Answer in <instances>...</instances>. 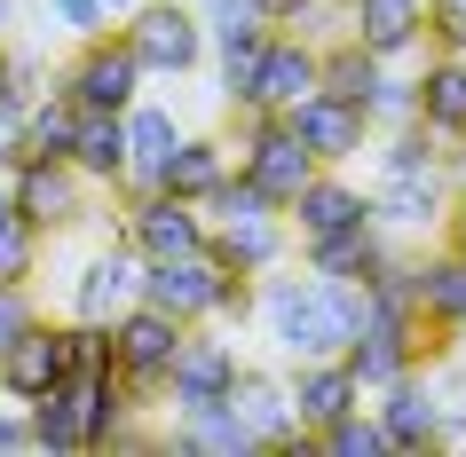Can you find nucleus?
Returning a JSON list of instances; mask_svg holds the SVG:
<instances>
[{"label": "nucleus", "instance_id": "1", "mask_svg": "<svg viewBox=\"0 0 466 457\" xmlns=\"http://www.w3.org/2000/svg\"><path fill=\"white\" fill-rule=\"evenodd\" d=\"M253 323L269 332L277 363H317L340 355L356 323H364V284H340V276H309V268L277 261L253 276Z\"/></svg>", "mask_w": 466, "mask_h": 457}, {"label": "nucleus", "instance_id": "2", "mask_svg": "<svg viewBox=\"0 0 466 457\" xmlns=\"http://www.w3.org/2000/svg\"><path fill=\"white\" fill-rule=\"evenodd\" d=\"M442 347H459V339H435L427 323H419L411 300L364 292V323H356V339L340 347V363L364 379V394H371V386H388V379H403V371H419V363H435Z\"/></svg>", "mask_w": 466, "mask_h": 457}, {"label": "nucleus", "instance_id": "3", "mask_svg": "<svg viewBox=\"0 0 466 457\" xmlns=\"http://www.w3.org/2000/svg\"><path fill=\"white\" fill-rule=\"evenodd\" d=\"M229 166L246 174L253 190L269 197L277 214L309 190V174H317V150L293 134V119H277V111H229Z\"/></svg>", "mask_w": 466, "mask_h": 457}, {"label": "nucleus", "instance_id": "4", "mask_svg": "<svg viewBox=\"0 0 466 457\" xmlns=\"http://www.w3.org/2000/svg\"><path fill=\"white\" fill-rule=\"evenodd\" d=\"M111 32L127 40V55L143 64L150 87H174V79L206 72V25H198L190 0H143V8H127Z\"/></svg>", "mask_w": 466, "mask_h": 457}, {"label": "nucleus", "instance_id": "5", "mask_svg": "<svg viewBox=\"0 0 466 457\" xmlns=\"http://www.w3.org/2000/svg\"><path fill=\"white\" fill-rule=\"evenodd\" d=\"M221 402H229V418L246 426L253 457H317V442L293 426L285 363H246V355H238V371H229V386H221Z\"/></svg>", "mask_w": 466, "mask_h": 457}, {"label": "nucleus", "instance_id": "6", "mask_svg": "<svg viewBox=\"0 0 466 457\" xmlns=\"http://www.w3.org/2000/svg\"><path fill=\"white\" fill-rule=\"evenodd\" d=\"M96 182L72 166V158H16L8 166V205L40 229V237H72V229H87V214H96Z\"/></svg>", "mask_w": 466, "mask_h": 457}, {"label": "nucleus", "instance_id": "7", "mask_svg": "<svg viewBox=\"0 0 466 457\" xmlns=\"http://www.w3.org/2000/svg\"><path fill=\"white\" fill-rule=\"evenodd\" d=\"M182 332H190V323H174V315L150 308V300H135V308L111 315V371H119V386L143 410H158V394H167V363H174V347H182Z\"/></svg>", "mask_w": 466, "mask_h": 457}, {"label": "nucleus", "instance_id": "8", "mask_svg": "<svg viewBox=\"0 0 466 457\" xmlns=\"http://www.w3.org/2000/svg\"><path fill=\"white\" fill-rule=\"evenodd\" d=\"M56 87L79 103V111H127L135 95H150L143 64L127 55L119 32H96V40H79L72 64H56Z\"/></svg>", "mask_w": 466, "mask_h": 457}, {"label": "nucleus", "instance_id": "9", "mask_svg": "<svg viewBox=\"0 0 466 457\" xmlns=\"http://www.w3.org/2000/svg\"><path fill=\"white\" fill-rule=\"evenodd\" d=\"M206 244H214V261H221V268L261 276V268L293 261V221L277 214L269 197H246V205H229V214L206 221Z\"/></svg>", "mask_w": 466, "mask_h": 457}, {"label": "nucleus", "instance_id": "10", "mask_svg": "<svg viewBox=\"0 0 466 457\" xmlns=\"http://www.w3.org/2000/svg\"><path fill=\"white\" fill-rule=\"evenodd\" d=\"M143 300V253L127 237H103L87 261L64 276V315H87V323H111L119 308Z\"/></svg>", "mask_w": 466, "mask_h": 457}, {"label": "nucleus", "instance_id": "11", "mask_svg": "<svg viewBox=\"0 0 466 457\" xmlns=\"http://www.w3.org/2000/svg\"><path fill=\"white\" fill-rule=\"evenodd\" d=\"M119 237L143 253V261H174V253H206V214L190 197H167V190H119Z\"/></svg>", "mask_w": 466, "mask_h": 457}, {"label": "nucleus", "instance_id": "12", "mask_svg": "<svg viewBox=\"0 0 466 457\" xmlns=\"http://www.w3.org/2000/svg\"><path fill=\"white\" fill-rule=\"evenodd\" d=\"M364 190H371V221H380L388 237H403V244L435 237V229H442V214H451V182H442V166L371 174Z\"/></svg>", "mask_w": 466, "mask_h": 457}, {"label": "nucleus", "instance_id": "13", "mask_svg": "<svg viewBox=\"0 0 466 457\" xmlns=\"http://www.w3.org/2000/svg\"><path fill=\"white\" fill-rule=\"evenodd\" d=\"M221 284H229V268L214 261V244L206 253H174V261H143V300L167 308L174 323H214Z\"/></svg>", "mask_w": 466, "mask_h": 457}, {"label": "nucleus", "instance_id": "14", "mask_svg": "<svg viewBox=\"0 0 466 457\" xmlns=\"http://www.w3.org/2000/svg\"><path fill=\"white\" fill-rule=\"evenodd\" d=\"M364 402H371V418H380V433H388V457H427V450H435L442 402H435L427 363H419V371H403V379H388V386H371Z\"/></svg>", "mask_w": 466, "mask_h": 457}, {"label": "nucleus", "instance_id": "15", "mask_svg": "<svg viewBox=\"0 0 466 457\" xmlns=\"http://www.w3.org/2000/svg\"><path fill=\"white\" fill-rule=\"evenodd\" d=\"M238 371V332H221V323H190L182 347L167 363V410H190V402H221V386Z\"/></svg>", "mask_w": 466, "mask_h": 457}, {"label": "nucleus", "instance_id": "16", "mask_svg": "<svg viewBox=\"0 0 466 457\" xmlns=\"http://www.w3.org/2000/svg\"><path fill=\"white\" fill-rule=\"evenodd\" d=\"M72 379V355H64V315H32L25 332L0 347V394L8 402H32L48 386Z\"/></svg>", "mask_w": 466, "mask_h": 457}, {"label": "nucleus", "instance_id": "17", "mask_svg": "<svg viewBox=\"0 0 466 457\" xmlns=\"http://www.w3.org/2000/svg\"><path fill=\"white\" fill-rule=\"evenodd\" d=\"M411 308L435 339H466V253H451L442 237L411 253Z\"/></svg>", "mask_w": 466, "mask_h": 457}, {"label": "nucleus", "instance_id": "18", "mask_svg": "<svg viewBox=\"0 0 466 457\" xmlns=\"http://www.w3.org/2000/svg\"><path fill=\"white\" fill-rule=\"evenodd\" d=\"M293 119V134L309 150H317V166H364V150H371V119L356 111V103H340V95H309V103H293L285 111Z\"/></svg>", "mask_w": 466, "mask_h": 457}, {"label": "nucleus", "instance_id": "19", "mask_svg": "<svg viewBox=\"0 0 466 457\" xmlns=\"http://www.w3.org/2000/svg\"><path fill=\"white\" fill-rule=\"evenodd\" d=\"M348 40H364L380 64H419L427 55V0H348Z\"/></svg>", "mask_w": 466, "mask_h": 457}, {"label": "nucleus", "instance_id": "20", "mask_svg": "<svg viewBox=\"0 0 466 457\" xmlns=\"http://www.w3.org/2000/svg\"><path fill=\"white\" fill-rule=\"evenodd\" d=\"M285 221H293V244L300 237H332V229H356V221H371V190L348 166H317L309 190L285 205Z\"/></svg>", "mask_w": 466, "mask_h": 457}, {"label": "nucleus", "instance_id": "21", "mask_svg": "<svg viewBox=\"0 0 466 457\" xmlns=\"http://www.w3.org/2000/svg\"><path fill=\"white\" fill-rule=\"evenodd\" d=\"M285 394H293V426L317 433V426H332L340 410L364 402V379H356L340 355H317V363H285Z\"/></svg>", "mask_w": 466, "mask_h": 457}, {"label": "nucleus", "instance_id": "22", "mask_svg": "<svg viewBox=\"0 0 466 457\" xmlns=\"http://www.w3.org/2000/svg\"><path fill=\"white\" fill-rule=\"evenodd\" d=\"M119 119H127V182H119V190H127V197H135V190H158V166H167L174 143H182V119H174V103L135 95Z\"/></svg>", "mask_w": 466, "mask_h": 457}, {"label": "nucleus", "instance_id": "23", "mask_svg": "<svg viewBox=\"0 0 466 457\" xmlns=\"http://www.w3.org/2000/svg\"><path fill=\"white\" fill-rule=\"evenodd\" d=\"M411 119L427 126V134H466V55H419L411 64Z\"/></svg>", "mask_w": 466, "mask_h": 457}, {"label": "nucleus", "instance_id": "24", "mask_svg": "<svg viewBox=\"0 0 466 457\" xmlns=\"http://www.w3.org/2000/svg\"><path fill=\"white\" fill-rule=\"evenodd\" d=\"M317 95V40H300V32H269L261 40V87H253V111H293V103Z\"/></svg>", "mask_w": 466, "mask_h": 457}, {"label": "nucleus", "instance_id": "25", "mask_svg": "<svg viewBox=\"0 0 466 457\" xmlns=\"http://www.w3.org/2000/svg\"><path fill=\"white\" fill-rule=\"evenodd\" d=\"M388 244H403V237H388L380 221H356V229H332V237H300V268H309V276L364 284L371 268L388 261Z\"/></svg>", "mask_w": 466, "mask_h": 457}, {"label": "nucleus", "instance_id": "26", "mask_svg": "<svg viewBox=\"0 0 466 457\" xmlns=\"http://www.w3.org/2000/svg\"><path fill=\"white\" fill-rule=\"evenodd\" d=\"M380 79H388V64L364 48V40H348V32H332V40H317V87L324 95L356 103L371 119V95H380Z\"/></svg>", "mask_w": 466, "mask_h": 457}, {"label": "nucleus", "instance_id": "27", "mask_svg": "<svg viewBox=\"0 0 466 457\" xmlns=\"http://www.w3.org/2000/svg\"><path fill=\"white\" fill-rule=\"evenodd\" d=\"M64 158H72L96 190H119V182H127V119H119V111H79Z\"/></svg>", "mask_w": 466, "mask_h": 457}, {"label": "nucleus", "instance_id": "28", "mask_svg": "<svg viewBox=\"0 0 466 457\" xmlns=\"http://www.w3.org/2000/svg\"><path fill=\"white\" fill-rule=\"evenodd\" d=\"M221 174H229V134H198V126H182L174 158L158 166V190H167V197H190V205H198Z\"/></svg>", "mask_w": 466, "mask_h": 457}, {"label": "nucleus", "instance_id": "29", "mask_svg": "<svg viewBox=\"0 0 466 457\" xmlns=\"http://www.w3.org/2000/svg\"><path fill=\"white\" fill-rule=\"evenodd\" d=\"M167 450H182V457H253V442L229 418V402H190V410H174Z\"/></svg>", "mask_w": 466, "mask_h": 457}, {"label": "nucleus", "instance_id": "30", "mask_svg": "<svg viewBox=\"0 0 466 457\" xmlns=\"http://www.w3.org/2000/svg\"><path fill=\"white\" fill-rule=\"evenodd\" d=\"M72 386V402H79V426H87V450H103L111 442V426H119L127 410H143L135 394L119 386V371H79V379H64Z\"/></svg>", "mask_w": 466, "mask_h": 457}, {"label": "nucleus", "instance_id": "31", "mask_svg": "<svg viewBox=\"0 0 466 457\" xmlns=\"http://www.w3.org/2000/svg\"><path fill=\"white\" fill-rule=\"evenodd\" d=\"M25 433H32V450H40V457L87 450V426H79L72 386H48V394H32V402H25Z\"/></svg>", "mask_w": 466, "mask_h": 457}, {"label": "nucleus", "instance_id": "32", "mask_svg": "<svg viewBox=\"0 0 466 457\" xmlns=\"http://www.w3.org/2000/svg\"><path fill=\"white\" fill-rule=\"evenodd\" d=\"M72 126H79V103L48 79V87L25 103V158H64V150H72Z\"/></svg>", "mask_w": 466, "mask_h": 457}, {"label": "nucleus", "instance_id": "33", "mask_svg": "<svg viewBox=\"0 0 466 457\" xmlns=\"http://www.w3.org/2000/svg\"><path fill=\"white\" fill-rule=\"evenodd\" d=\"M309 442H317V457H388V433H380L371 402L340 410V418H332V426H317Z\"/></svg>", "mask_w": 466, "mask_h": 457}, {"label": "nucleus", "instance_id": "34", "mask_svg": "<svg viewBox=\"0 0 466 457\" xmlns=\"http://www.w3.org/2000/svg\"><path fill=\"white\" fill-rule=\"evenodd\" d=\"M40 268H48V237L8 205V221H0V284H40Z\"/></svg>", "mask_w": 466, "mask_h": 457}, {"label": "nucleus", "instance_id": "35", "mask_svg": "<svg viewBox=\"0 0 466 457\" xmlns=\"http://www.w3.org/2000/svg\"><path fill=\"white\" fill-rule=\"evenodd\" d=\"M48 55H32V48H8V40H0V95L8 103H32L40 95V87H48Z\"/></svg>", "mask_w": 466, "mask_h": 457}, {"label": "nucleus", "instance_id": "36", "mask_svg": "<svg viewBox=\"0 0 466 457\" xmlns=\"http://www.w3.org/2000/svg\"><path fill=\"white\" fill-rule=\"evenodd\" d=\"M427 379H435L442 418H466V347H442V355L427 363Z\"/></svg>", "mask_w": 466, "mask_h": 457}, {"label": "nucleus", "instance_id": "37", "mask_svg": "<svg viewBox=\"0 0 466 457\" xmlns=\"http://www.w3.org/2000/svg\"><path fill=\"white\" fill-rule=\"evenodd\" d=\"M427 48L466 55V0H427Z\"/></svg>", "mask_w": 466, "mask_h": 457}, {"label": "nucleus", "instance_id": "38", "mask_svg": "<svg viewBox=\"0 0 466 457\" xmlns=\"http://www.w3.org/2000/svg\"><path fill=\"white\" fill-rule=\"evenodd\" d=\"M48 8V25H64L72 40H96V32H111V8L103 0H40Z\"/></svg>", "mask_w": 466, "mask_h": 457}, {"label": "nucleus", "instance_id": "39", "mask_svg": "<svg viewBox=\"0 0 466 457\" xmlns=\"http://www.w3.org/2000/svg\"><path fill=\"white\" fill-rule=\"evenodd\" d=\"M395 119H411V64H388L380 95H371V126H395Z\"/></svg>", "mask_w": 466, "mask_h": 457}, {"label": "nucleus", "instance_id": "40", "mask_svg": "<svg viewBox=\"0 0 466 457\" xmlns=\"http://www.w3.org/2000/svg\"><path fill=\"white\" fill-rule=\"evenodd\" d=\"M214 323H221V332H246V323H253V276H238V268H229V284H221V308H214Z\"/></svg>", "mask_w": 466, "mask_h": 457}, {"label": "nucleus", "instance_id": "41", "mask_svg": "<svg viewBox=\"0 0 466 457\" xmlns=\"http://www.w3.org/2000/svg\"><path fill=\"white\" fill-rule=\"evenodd\" d=\"M32 315H40V300H32V284H0V347H8V339L25 332Z\"/></svg>", "mask_w": 466, "mask_h": 457}, {"label": "nucleus", "instance_id": "42", "mask_svg": "<svg viewBox=\"0 0 466 457\" xmlns=\"http://www.w3.org/2000/svg\"><path fill=\"white\" fill-rule=\"evenodd\" d=\"M16 158H25V103L0 95V174L16 166Z\"/></svg>", "mask_w": 466, "mask_h": 457}, {"label": "nucleus", "instance_id": "43", "mask_svg": "<svg viewBox=\"0 0 466 457\" xmlns=\"http://www.w3.org/2000/svg\"><path fill=\"white\" fill-rule=\"evenodd\" d=\"M32 450V433H25V402H8L0 394V457H25Z\"/></svg>", "mask_w": 466, "mask_h": 457}, {"label": "nucleus", "instance_id": "44", "mask_svg": "<svg viewBox=\"0 0 466 457\" xmlns=\"http://www.w3.org/2000/svg\"><path fill=\"white\" fill-rule=\"evenodd\" d=\"M442 182H451V197H466V134L442 143Z\"/></svg>", "mask_w": 466, "mask_h": 457}, {"label": "nucleus", "instance_id": "45", "mask_svg": "<svg viewBox=\"0 0 466 457\" xmlns=\"http://www.w3.org/2000/svg\"><path fill=\"white\" fill-rule=\"evenodd\" d=\"M451 253H466V197H451V214H442V229H435Z\"/></svg>", "mask_w": 466, "mask_h": 457}, {"label": "nucleus", "instance_id": "46", "mask_svg": "<svg viewBox=\"0 0 466 457\" xmlns=\"http://www.w3.org/2000/svg\"><path fill=\"white\" fill-rule=\"evenodd\" d=\"M435 450L442 457H466V418H442V426H435Z\"/></svg>", "mask_w": 466, "mask_h": 457}, {"label": "nucleus", "instance_id": "47", "mask_svg": "<svg viewBox=\"0 0 466 457\" xmlns=\"http://www.w3.org/2000/svg\"><path fill=\"white\" fill-rule=\"evenodd\" d=\"M253 8H261V25L277 32V25H293V8H300V0H253Z\"/></svg>", "mask_w": 466, "mask_h": 457}, {"label": "nucleus", "instance_id": "48", "mask_svg": "<svg viewBox=\"0 0 466 457\" xmlns=\"http://www.w3.org/2000/svg\"><path fill=\"white\" fill-rule=\"evenodd\" d=\"M8 32H16V0H0V40H8Z\"/></svg>", "mask_w": 466, "mask_h": 457}, {"label": "nucleus", "instance_id": "49", "mask_svg": "<svg viewBox=\"0 0 466 457\" xmlns=\"http://www.w3.org/2000/svg\"><path fill=\"white\" fill-rule=\"evenodd\" d=\"M103 8H111V25H119V16H127V8H143V0H103Z\"/></svg>", "mask_w": 466, "mask_h": 457}, {"label": "nucleus", "instance_id": "50", "mask_svg": "<svg viewBox=\"0 0 466 457\" xmlns=\"http://www.w3.org/2000/svg\"><path fill=\"white\" fill-rule=\"evenodd\" d=\"M0 221H8V174H0Z\"/></svg>", "mask_w": 466, "mask_h": 457}, {"label": "nucleus", "instance_id": "51", "mask_svg": "<svg viewBox=\"0 0 466 457\" xmlns=\"http://www.w3.org/2000/svg\"><path fill=\"white\" fill-rule=\"evenodd\" d=\"M332 8H348V0H332Z\"/></svg>", "mask_w": 466, "mask_h": 457}]
</instances>
